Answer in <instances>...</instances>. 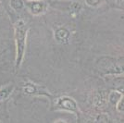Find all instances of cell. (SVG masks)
<instances>
[{
  "label": "cell",
  "instance_id": "1",
  "mask_svg": "<svg viewBox=\"0 0 124 123\" xmlns=\"http://www.w3.org/2000/svg\"><path fill=\"white\" fill-rule=\"evenodd\" d=\"M28 25L23 20H19L14 24V38L16 46V58L15 68L18 70L21 68L24 55L26 51L27 45V34H28Z\"/></svg>",
  "mask_w": 124,
  "mask_h": 123
},
{
  "label": "cell",
  "instance_id": "2",
  "mask_svg": "<svg viewBox=\"0 0 124 123\" xmlns=\"http://www.w3.org/2000/svg\"><path fill=\"white\" fill-rule=\"evenodd\" d=\"M49 5L60 11L67 12L73 17L79 15L83 10V5L77 0H52Z\"/></svg>",
  "mask_w": 124,
  "mask_h": 123
},
{
  "label": "cell",
  "instance_id": "3",
  "mask_svg": "<svg viewBox=\"0 0 124 123\" xmlns=\"http://www.w3.org/2000/svg\"><path fill=\"white\" fill-rule=\"evenodd\" d=\"M55 108L58 110L71 112L75 114L77 117H79L81 114L77 102L72 97H70V96H61L57 98L55 102Z\"/></svg>",
  "mask_w": 124,
  "mask_h": 123
},
{
  "label": "cell",
  "instance_id": "4",
  "mask_svg": "<svg viewBox=\"0 0 124 123\" xmlns=\"http://www.w3.org/2000/svg\"><path fill=\"white\" fill-rule=\"evenodd\" d=\"M25 6L31 15L39 16L46 11L48 4L43 0H27Z\"/></svg>",
  "mask_w": 124,
  "mask_h": 123
},
{
  "label": "cell",
  "instance_id": "5",
  "mask_svg": "<svg viewBox=\"0 0 124 123\" xmlns=\"http://www.w3.org/2000/svg\"><path fill=\"white\" fill-rule=\"evenodd\" d=\"M23 92L29 95H42L46 97H52L51 93L45 88L38 86L32 82H26L23 85Z\"/></svg>",
  "mask_w": 124,
  "mask_h": 123
},
{
  "label": "cell",
  "instance_id": "6",
  "mask_svg": "<svg viewBox=\"0 0 124 123\" xmlns=\"http://www.w3.org/2000/svg\"><path fill=\"white\" fill-rule=\"evenodd\" d=\"M55 40L59 44H67L70 38V32L66 27H58L54 32Z\"/></svg>",
  "mask_w": 124,
  "mask_h": 123
},
{
  "label": "cell",
  "instance_id": "7",
  "mask_svg": "<svg viewBox=\"0 0 124 123\" xmlns=\"http://www.w3.org/2000/svg\"><path fill=\"white\" fill-rule=\"evenodd\" d=\"M15 85L13 83H8L0 89V101H4L10 96L14 92Z\"/></svg>",
  "mask_w": 124,
  "mask_h": 123
},
{
  "label": "cell",
  "instance_id": "8",
  "mask_svg": "<svg viewBox=\"0 0 124 123\" xmlns=\"http://www.w3.org/2000/svg\"><path fill=\"white\" fill-rule=\"evenodd\" d=\"M108 101V95L104 92H99L95 94L93 103L97 108H103Z\"/></svg>",
  "mask_w": 124,
  "mask_h": 123
},
{
  "label": "cell",
  "instance_id": "9",
  "mask_svg": "<svg viewBox=\"0 0 124 123\" xmlns=\"http://www.w3.org/2000/svg\"><path fill=\"white\" fill-rule=\"evenodd\" d=\"M123 96V93L121 92H119V91H112V92L109 93V95L108 96V100L109 101L110 104L112 105H115L116 103L119 100V98Z\"/></svg>",
  "mask_w": 124,
  "mask_h": 123
},
{
  "label": "cell",
  "instance_id": "10",
  "mask_svg": "<svg viewBox=\"0 0 124 123\" xmlns=\"http://www.w3.org/2000/svg\"><path fill=\"white\" fill-rule=\"evenodd\" d=\"M10 7L15 11H21L24 8V2L22 0H10Z\"/></svg>",
  "mask_w": 124,
  "mask_h": 123
},
{
  "label": "cell",
  "instance_id": "11",
  "mask_svg": "<svg viewBox=\"0 0 124 123\" xmlns=\"http://www.w3.org/2000/svg\"><path fill=\"white\" fill-rule=\"evenodd\" d=\"M104 0H85V4L89 7H92V8H95V7H98L99 5H101L103 3Z\"/></svg>",
  "mask_w": 124,
  "mask_h": 123
},
{
  "label": "cell",
  "instance_id": "12",
  "mask_svg": "<svg viewBox=\"0 0 124 123\" xmlns=\"http://www.w3.org/2000/svg\"><path fill=\"white\" fill-rule=\"evenodd\" d=\"M116 108L119 113H123L124 111V96H121L119 100L116 103Z\"/></svg>",
  "mask_w": 124,
  "mask_h": 123
},
{
  "label": "cell",
  "instance_id": "13",
  "mask_svg": "<svg viewBox=\"0 0 124 123\" xmlns=\"http://www.w3.org/2000/svg\"><path fill=\"white\" fill-rule=\"evenodd\" d=\"M108 116L106 114H100L97 116V118H95V122H108Z\"/></svg>",
  "mask_w": 124,
  "mask_h": 123
},
{
  "label": "cell",
  "instance_id": "14",
  "mask_svg": "<svg viewBox=\"0 0 124 123\" xmlns=\"http://www.w3.org/2000/svg\"><path fill=\"white\" fill-rule=\"evenodd\" d=\"M117 2H119V3H121V2H123V0H116Z\"/></svg>",
  "mask_w": 124,
  "mask_h": 123
}]
</instances>
